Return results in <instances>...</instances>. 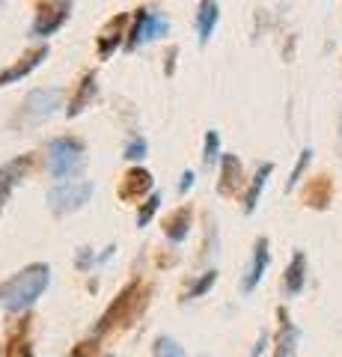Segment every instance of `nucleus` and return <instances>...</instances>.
I'll use <instances>...</instances> for the list:
<instances>
[{"instance_id": "15", "label": "nucleus", "mask_w": 342, "mask_h": 357, "mask_svg": "<svg viewBox=\"0 0 342 357\" xmlns=\"http://www.w3.org/2000/svg\"><path fill=\"white\" fill-rule=\"evenodd\" d=\"M241 178H244V167H241L238 155H224V158H220L217 194H220V197H233L238 188H241Z\"/></svg>"}, {"instance_id": "27", "label": "nucleus", "mask_w": 342, "mask_h": 357, "mask_svg": "<svg viewBox=\"0 0 342 357\" xmlns=\"http://www.w3.org/2000/svg\"><path fill=\"white\" fill-rule=\"evenodd\" d=\"M146 152H149V143H146V137H140V134H134V137L125 143V149H123L125 161H143L146 158Z\"/></svg>"}, {"instance_id": "20", "label": "nucleus", "mask_w": 342, "mask_h": 357, "mask_svg": "<svg viewBox=\"0 0 342 357\" xmlns=\"http://www.w3.org/2000/svg\"><path fill=\"white\" fill-rule=\"evenodd\" d=\"M271 173H274V164H271V161L259 164L256 176L250 178V188H247L244 199H241V203H244V215H253V211H256V206H259V197H262V191H265V185H268Z\"/></svg>"}, {"instance_id": "8", "label": "nucleus", "mask_w": 342, "mask_h": 357, "mask_svg": "<svg viewBox=\"0 0 342 357\" xmlns=\"http://www.w3.org/2000/svg\"><path fill=\"white\" fill-rule=\"evenodd\" d=\"M128 27H131V13H119L114 18H107V24L98 30V36H95L98 60H110L119 48H125Z\"/></svg>"}, {"instance_id": "11", "label": "nucleus", "mask_w": 342, "mask_h": 357, "mask_svg": "<svg viewBox=\"0 0 342 357\" xmlns=\"http://www.w3.org/2000/svg\"><path fill=\"white\" fill-rule=\"evenodd\" d=\"M268 265H271V244L265 236L256 238V244H253V256H250V265H247V271H244V280H241V292L250 295L253 289H256L262 283V277L265 271H268Z\"/></svg>"}, {"instance_id": "32", "label": "nucleus", "mask_w": 342, "mask_h": 357, "mask_svg": "<svg viewBox=\"0 0 342 357\" xmlns=\"http://www.w3.org/2000/svg\"><path fill=\"white\" fill-rule=\"evenodd\" d=\"M265 345H268V331H262V333H259V340H256V345H253L250 357H259V354L265 351Z\"/></svg>"}, {"instance_id": "6", "label": "nucleus", "mask_w": 342, "mask_h": 357, "mask_svg": "<svg viewBox=\"0 0 342 357\" xmlns=\"http://www.w3.org/2000/svg\"><path fill=\"white\" fill-rule=\"evenodd\" d=\"M95 191V185L90 178H78V182H57L48 191V208L54 211V218H65V215H75L81 211L90 197Z\"/></svg>"}, {"instance_id": "25", "label": "nucleus", "mask_w": 342, "mask_h": 357, "mask_svg": "<svg viewBox=\"0 0 342 357\" xmlns=\"http://www.w3.org/2000/svg\"><path fill=\"white\" fill-rule=\"evenodd\" d=\"M152 357H187V354L173 337H158L155 345H152Z\"/></svg>"}, {"instance_id": "23", "label": "nucleus", "mask_w": 342, "mask_h": 357, "mask_svg": "<svg viewBox=\"0 0 342 357\" xmlns=\"http://www.w3.org/2000/svg\"><path fill=\"white\" fill-rule=\"evenodd\" d=\"M161 191H155V194H152V197H146V199H143V203H140V208H137V227L143 229V227H149V220L152 218H155V211L161 208Z\"/></svg>"}, {"instance_id": "12", "label": "nucleus", "mask_w": 342, "mask_h": 357, "mask_svg": "<svg viewBox=\"0 0 342 357\" xmlns=\"http://www.w3.org/2000/svg\"><path fill=\"white\" fill-rule=\"evenodd\" d=\"M191 223H194V208L179 206L161 220V229H164V236H167L170 244H182L187 238V232H191Z\"/></svg>"}, {"instance_id": "24", "label": "nucleus", "mask_w": 342, "mask_h": 357, "mask_svg": "<svg viewBox=\"0 0 342 357\" xmlns=\"http://www.w3.org/2000/svg\"><path fill=\"white\" fill-rule=\"evenodd\" d=\"M310 161H313V149L306 146V149H301V155H297V161L292 167V176H289V182H286V191H295L297 182H301V176L306 173V167H310Z\"/></svg>"}, {"instance_id": "22", "label": "nucleus", "mask_w": 342, "mask_h": 357, "mask_svg": "<svg viewBox=\"0 0 342 357\" xmlns=\"http://www.w3.org/2000/svg\"><path fill=\"white\" fill-rule=\"evenodd\" d=\"M220 158H224V155H220V134L215 128H208L205 140H203V167L205 170H212Z\"/></svg>"}, {"instance_id": "26", "label": "nucleus", "mask_w": 342, "mask_h": 357, "mask_svg": "<svg viewBox=\"0 0 342 357\" xmlns=\"http://www.w3.org/2000/svg\"><path fill=\"white\" fill-rule=\"evenodd\" d=\"M18 185V178L13 176V170L3 164L0 167V215H3V208H6V203H9V197H13V188Z\"/></svg>"}, {"instance_id": "1", "label": "nucleus", "mask_w": 342, "mask_h": 357, "mask_svg": "<svg viewBox=\"0 0 342 357\" xmlns=\"http://www.w3.org/2000/svg\"><path fill=\"white\" fill-rule=\"evenodd\" d=\"M51 286V265L30 262L0 283V307L6 312H27Z\"/></svg>"}, {"instance_id": "13", "label": "nucleus", "mask_w": 342, "mask_h": 357, "mask_svg": "<svg viewBox=\"0 0 342 357\" xmlns=\"http://www.w3.org/2000/svg\"><path fill=\"white\" fill-rule=\"evenodd\" d=\"M98 96V84H95V72H86L78 86H75V93L69 98V105H65V116L75 119V116H81L86 107H90V102Z\"/></svg>"}, {"instance_id": "18", "label": "nucleus", "mask_w": 342, "mask_h": 357, "mask_svg": "<svg viewBox=\"0 0 342 357\" xmlns=\"http://www.w3.org/2000/svg\"><path fill=\"white\" fill-rule=\"evenodd\" d=\"M6 357H33V345H30V316H21L15 325H13V331H9Z\"/></svg>"}, {"instance_id": "29", "label": "nucleus", "mask_w": 342, "mask_h": 357, "mask_svg": "<svg viewBox=\"0 0 342 357\" xmlns=\"http://www.w3.org/2000/svg\"><path fill=\"white\" fill-rule=\"evenodd\" d=\"M75 262H78V268H81V271H86V268L98 265V256H95L90 248H81V250H78V259H75Z\"/></svg>"}, {"instance_id": "28", "label": "nucleus", "mask_w": 342, "mask_h": 357, "mask_svg": "<svg viewBox=\"0 0 342 357\" xmlns=\"http://www.w3.org/2000/svg\"><path fill=\"white\" fill-rule=\"evenodd\" d=\"M69 357H98V340H84L72 349Z\"/></svg>"}, {"instance_id": "4", "label": "nucleus", "mask_w": 342, "mask_h": 357, "mask_svg": "<svg viewBox=\"0 0 342 357\" xmlns=\"http://www.w3.org/2000/svg\"><path fill=\"white\" fill-rule=\"evenodd\" d=\"M60 107H63V89H60V86L33 89V93L24 98V102H21L18 114L13 116V126H18V128L42 126V122H48Z\"/></svg>"}, {"instance_id": "31", "label": "nucleus", "mask_w": 342, "mask_h": 357, "mask_svg": "<svg viewBox=\"0 0 342 357\" xmlns=\"http://www.w3.org/2000/svg\"><path fill=\"white\" fill-rule=\"evenodd\" d=\"M191 188H194V170H185L182 178H179V194L185 197L187 191H191Z\"/></svg>"}, {"instance_id": "3", "label": "nucleus", "mask_w": 342, "mask_h": 357, "mask_svg": "<svg viewBox=\"0 0 342 357\" xmlns=\"http://www.w3.org/2000/svg\"><path fill=\"white\" fill-rule=\"evenodd\" d=\"M86 167V143L81 137H54L48 143V173L57 182H78Z\"/></svg>"}, {"instance_id": "5", "label": "nucleus", "mask_w": 342, "mask_h": 357, "mask_svg": "<svg viewBox=\"0 0 342 357\" xmlns=\"http://www.w3.org/2000/svg\"><path fill=\"white\" fill-rule=\"evenodd\" d=\"M170 30V18L161 9L152 6H137L131 13V27H128V39H125V51H137L143 45L155 42L158 36Z\"/></svg>"}, {"instance_id": "19", "label": "nucleus", "mask_w": 342, "mask_h": 357, "mask_svg": "<svg viewBox=\"0 0 342 357\" xmlns=\"http://www.w3.org/2000/svg\"><path fill=\"white\" fill-rule=\"evenodd\" d=\"M330 197H334V182H330L327 176H318V178H313V182L306 185L304 203L310 208H316V211H325L330 206Z\"/></svg>"}, {"instance_id": "17", "label": "nucleus", "mask_w": 342, "mask_h": 357, "mask_svg": "<svg viewBox=\"0 0 342 357\" xmlns=\"http://www.w3.org/2000/svg\"><path fill=\"white\" fill-rule=\"evenodd\" d=\"M217 21H220V6L215 0H203V3L196 6V42H200L203 48L208 45V39L215 36Z\"/></svg>"}, {"instance_id": "7", "label": "nucleus", "mask_w": 342, "mask_h": 357, "mask_svg": "<svg viewBox=\"0 0 342 357\" xmlns=\"http://www.w3.org/2000/svg\"><path fill=\"white\" fill-rule=\"evenodd\" d=\"M72 15V3L69 0H45V3H36V15H33L30 24V39H42L45 45L48 36H54Z\"/></svg>"}, {"instance_id": "10", "label": "nucleus", "mask_w": 342, "mask_h": 357, "mask_svg": "<svg viewBox=\"0 0 342 357\" xmlns=\"http://www.w3.org/2000/svg\"><path fill=\"white\" fill-rule=\"evenodd\" d=\"M152 185H155V178L146 167H131V170L119 178V199L123 203H137L143 197H152Z\"/></svg>"}, {"instance_id": "33", "label": "nucleus", "mask_w": 342, "mask_h": 357, "mask_svg": "<svg viewBox=\"0 0 342 357\" xmlns=\"http://www.w3.org/2000/svg\"><path fill=\"white\" fill-rule=\"evenodd\" d=\"M339 143H342V116H339Z\"/></svg>"}, {"instance_id": "21", "label": "nucleus", "mask_w": 342, "mask_h": 357, "mask_svg": "<svg viewBox=\"0 0 342 357\" xmlns=\"http://www.w3.org/2000/svg\"><path fill=\"white\" fill-rule=\"evenodd\" d=\"M215 283H217V271H215V268H208V271H203V274L196 277V280H194V283L182 292V304H187V301H196V298H203V295H205Z\"/></svg>"}, {"instance_id": "16", "label": "nucleus", "mask_w": 342, "mask_h": 357, "mask_svg": "<svg viewBox=\"0 0 342 357\" xmlns=\"http://www.w3.org/2000/svg\"><path fill=\"white\" fill-rule=\"evenodd\" d=\"M306 286V253L304 250H295L292 253V262L286 265V274H283V292L289 298H297Z\"/></svg>"}, {"instance_id": "2", "label": "nucleus", "mask_w": 342, "mask_h": 357, "mask_svg": "<svg viewBox=\"0 0 342 357\" xmlns=\"http://www.w3.org/2000/svg\"><path fill=\"white\" fill-rule=\"evenodd\" d=\"M146 304H149V286L143 280H131L123 292L114 298V304L102 312V319L95 321V337H102V333L114 331V328L128 325L137 312H143Z\"/></svg>"}, {"instance_id": "34", "label": "nucleus", "mask_w": 342, "mask_h": 357, "mask_svg": "<svg viewBox=\"0 0 342 357\" xmlns=\"http://www.w3.org/2000/svg\"><path fill=\"white\" fill-rule=\"evenodd\" d=\"M203 357H205V354H203Z\"/></svg>"}, {"instance_id": "9", "label": "nucleus", "mask_w": 342, "mask_h": 357, "mask_svg": "<svg viewBox=\"0 0 342 357\" xmlns=\"http://www.w3.org/2000/svg\"><path fill=\"white\" fill-rule=\"evenodd\" d=\"M48 60V45H36V48L24 51L15 63H9L6 69H0V86H9V84H18L21 77H27L30 72H36L42 63Z\"/></svg>"}, {"instance_id": "30", "label": "nucleus", "mask_w": 342, "mask_h": 357, "mask_svg": "<svg viewBox=\"0 0 342 357\" xmlns=\"http://www.w3.org/2000/svg\"><path fill=\"white\" fill-rule=\"evenodd\" d=\"M176 60H179V48H176V45H170L167 54H164V75H167V77L176 72Z\"/></svg>"}, {"instance_id": "14", "label": "nucleus", "mask_w": 342, "mask_h": 357, "mask_svg": "<svg viewBox=\"0 0 342 357\" xmlns=\"http://www.w3.org/2000/svg\"><path fill=\"white\" fill-rule=\"evenodd\" d=\"M277 321H280V331H277V345H274V357H295L297 337H301V333H297L286 307H277Z\"/></svg>"}]
</instances>
